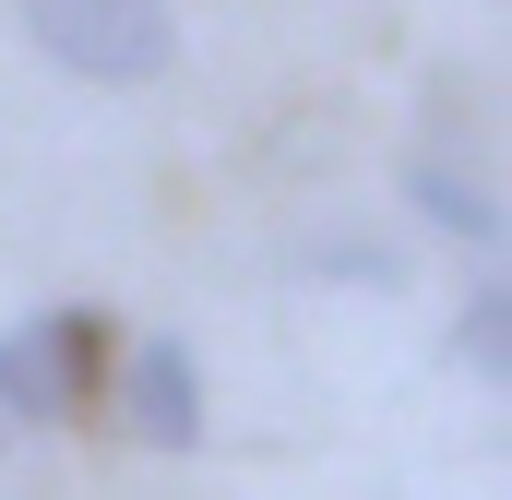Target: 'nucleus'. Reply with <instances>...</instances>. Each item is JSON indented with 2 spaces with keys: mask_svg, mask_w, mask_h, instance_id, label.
I'll return each instance as SVG.
<instances>
[{
  "mask_svg": "<svg viewBox=\"0 0 512 500\" xmlns=\"http://www.w3.org/2000/svg\"><path fill=\"white\" fill-rule=\"evenodd\" d=\"M12 24L72 84H167L179 72V12L167 0H12Z\"/></svg>",
  "mask_w": 512,
  "mask_h": 500,
  "instance_id": "1",
  "label": "nucleus"
},
{
  "mask_svg": "<svg viewBox=\"0 0 512 500\" xmlns=\"http://www.w3.org/2000/svg\"><path fill=\"white\" fill-rule=\"evenodd\" d=\"M108 370V322L96 310H48V322H12L0 334V429H60V417H84V393Z\"/></svg>",
  "mask_w": 512,
  "mask_h": 500,
  "instance_id": "2",
  "label": "nucleus"
},
{
  "mask_svg": "<svg viewBox=\"0 0 512 500\" xmlns=\"http://www.w3.org/2000/svg\"><path fill=\"white\" fill-rule=\"evenodd\" d=\"M120 429L143 453H191L203 441V370L179 334H131L120 346Z\"/></svg>",
  "mask_w": 512,
  "mask_h": 500,
  "instance_id": "3",
  "label": "nucleus"
},
{
  "mask_svg": "<svg viewBox=\"0 0 512 500\" xmlns=\"http://www.w3.org/2000/svg\"><path fill=\"white\" fill-rule=\"evenodd\" d=\"M405 203L441 227V239H465V250H501V191L465 167V155H441V143H417L405 155Z\"/></svg>",
  "mask_w": 512,
  "mask_h": 500,
  "instance_id": "4",
  "label": "nucleus"
},
{
  "mask_svg": "<svg viewBox=\"0 0 512 500\" xmlns=\"http://www.w3.org/2000/svg\"><path fill=\"white\" fill-rule=\"evenodd\" d=\"M453 358L477 381H512V286H477L465 298V322H453Z\"/></svg>",
  "mask_w": 512,
  "mask_h": 500,
  "instance_id": "5",
  "label": "nucleus"
},
{
  "mask_svg": "<svg viewBox=\"0 0 512 500\" xmlns=\"http://www.w3.org/2000/svg\"><path fill=\"white\" fill-rule=\"evenodd\" d=\"M0 441H12V429H0Z\"/></svg>",
  "mask_w": 512,
  "mask_h": 500,
  "instance_id": "6",
  "label": "nucleus"
}]
</instances>
